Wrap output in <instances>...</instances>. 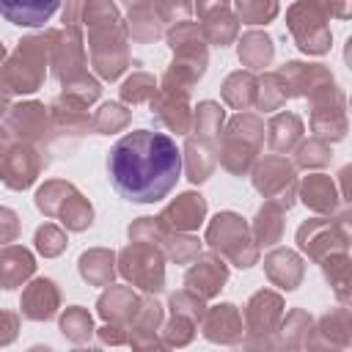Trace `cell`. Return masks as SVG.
I'll return each instance as SVG.
<instances>
[{
    "instance_id": "cell-1",
    "label": "cell",
    "mask_w": 352,
    "mask_h": 352,
    "mask_svg": "<svg viewBox=\"0 0 352 352\" xmlns=\"http://www.w3.org/2000/svg\"><path fill=\"white\" fill-rule=\"evenodd\" d=\"M107 173L121 198L132 204H157L182 176V151L162 132L135 129L110 148Z\"/></svg>"
},
{
    "instance_id": "cell-2",
    "label": "cell",
    "mask_w": 352,
    "mask_h": 352,
    "mask_svg": "<svg viewBox=\"0 0 352 352\" xmlns=\"http://www.w3.org/2000/svg\"><path fill=\"white\" fill-rule=\"evenodd\" d=\"M60 0H0V14L22 28H38L44 25L55 11Z\"/></svg>"
}]
</instances>
